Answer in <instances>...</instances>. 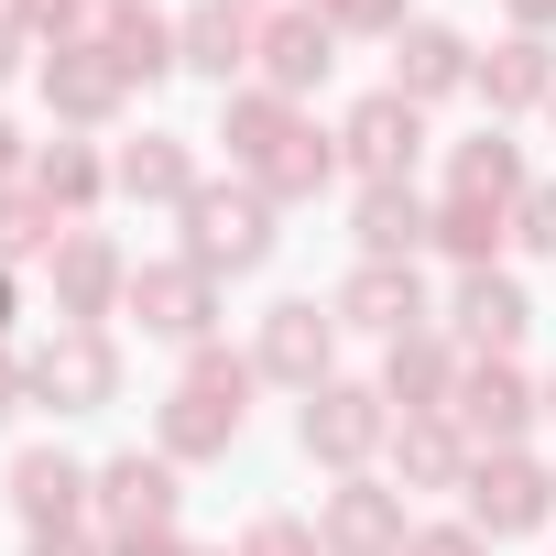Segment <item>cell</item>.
Here are the masks:
<instances>
[{
	"label": "cell",
	"mask_w": 556,
	"mask_h": 556,
	"mask_svg": "<svg viewBox=\"0 0 556 556\" xmlns=\"http://www.w3.org/2000/svg\"><path fill=\"white\" fill-rule=\"evenodd\" d=\"M77 491H88V480H77V458H55V447L12 469V502H23L34 523H66V513H77Z\"/></svg>",
	"instance_id": "obj_12"
},
{
	"label": "cell",
	"mask_w": 556,
	"mask_h": 556,
	"mask_svg": "<svg viewBox=\"0 0 556 556\" xmlns=\"http://www.w3.org/2000/svg\"><path fill=\"white\" fill-rule=\"evenodd\" d=\"M458 197H513V142H502V131H480V142L458 153Z\"/></svg>",
	"instance_id": "obj_20"
},
{
	"label": "cell",
	"mask_w": 556,
	"mask_h": 556,
	"mask_svg": "<svg viewBox=\"0 0 556 556\" xmlns=\"http://www.w3.org/2000/svg\"><path fill=\"white\" fill-rule=\"evenodd\" d=\"M437 382H447V361H437L426 339H404V350H393V393H437Z\"/></svg>",
	"instance_id": "obj_23"
},
{
	"label": "cell",
	"mask_w": 556,
	"mask_h": 556,
	"mask_svg": "<svg viewBox=\"0 0 556 556\" xmlns=\"http://www.w3.org/2000/svg\"><path fill=\"white\" fill-rule=\"evenodd\" d=\"M458 404H469V426H491V437H513V426H523V382H513V371H469V382H458Z\"/></svg>",
	"instance_id": "obj_18"
},
{
	"label": "cell",
	"mask_w": 556,
	"mask_h": 556,
	"mask_svg": "<svg viewBox=\"0 0 556 556\" xmlns=\"http://www.w3.org/2000/svg\"><path fill=\"white\" fill-rule=\"evenodd\" d=\"M0 415H12V371H0Z\"/></svg>",
	"instance_id": "obj_35"
},
{
	"label": "cell",
	"mask_w": 556,
	"mask_h": 556,
	"mask_svg": "<svg viewBox=\"0 0 556 556\" xmlns=\"http://www.w3.org/2000/svg\"><path fill=\"white\" fill-rule=\"evenodd\" d=\"M437 240L480 262V251H491V197H447V218H437Z\"/></svg>",
	"instance_id": "obj_22"
},
{
	"label": "cell",
	"mask_w": 556,
	"mask_h": 556,
	"mask_svg": "<svg viewBox=\"0 0 556 556\" xmlns=\"http://www.w3.org/2000/svg\"><path fill=\"white\" fill-rule=\"evenodd\" d=\"M339 12H350V23H382V12H393V0H339Z\"/></svg>",
	"instance_id": "obj_31"
},
{
	"label": "cell",
	"mask_w": 556,
	"mask_h": 556,
	"mask_svg": "<svg viewBox=\"0 0 556 556\" xmlns=\"http://www.w3.org/2000/svg\"><path fill=\"white\" fill-rule=\"evenodd\" d=\"M186 218H197V273H251L262 251H273V218H262V197H186Z\"/></svg>",
	"instance_id": "obj_2"
},
{
	"label": "cell",
	"mask_w": 556,
	"mask_h": 556,
	"mask_svg": "<svg viewBox=\"0 0 556 556\" xmlns=\"http://www.w3.org/2000/svg\"><path fill=\"white\" fill-rule=\"evenodd\" d=\"M240 556H306V534H295V523H262V534H251Z\"/></svg>",
	"instance_id": "obj_28"
},
{
	"label": "cell",
	"mask_w": 556,
	"mask_h": 556,
	"mask_svg": "<svg viewBox=\"0 0 556 556\" xmlns=\"http://www.w3.org/2000/svg\"><path fill=\"white\" fill-rule=\"evenodd\" d=\"M99 491H110V513H131V523H164V513H175V469H164V458H110Z\"/></svg>",
	"instance_id": "obj_13"
},
{
	"label": "cell",
	"mask_w": 556,
	"mask_h": 556,
	"mask_svg": "<svg viewBox=\"0 0 556 556\" xmlns=\"http://www.w3.org/2000/svg\"><path fill=\"white\" fill-rule=\"evenodd\" d=\"M34 556H88V545H77V534H45V545H34Z\"/></svg>",
	"instance_id": "obj_32"
},
{
	"label": "cell",
	"mask_w": 556,
	"mask_h": 556,
	"mask_svg": "<svg viewBox=\"0 0 556 556\" xmlns=\"http://www.w3.org/2000/svg\"><path fill=\"white\" fill-rule=\"evenodd\" d=\"M415 142H426V121H415V99H371L361 121H350V153H361V175H404L415 164Z\"/></svg>",
	"instance_id": "obj_3"
},
{
	"label": "cell",
	"mask_w": 556,
	"mask_h": 556,
	"mask_svg": "<svg viewBox=\"0 0 556 556\" xmlns=\"http://www.w3.org/2000/svg\"><path fill=\"white\" fill-rule=\"evenodd\" d=\"M142 328H164V339H197L207 328V273H142Z\"/></svg>",
	"instance_id": "obj_9"
},
{
	"label": "cell",
	"mask_w": 556,
	"mask_h": 556,
	"mask_svg": "<svg viewBox=\"0 0 556 556\" xmlns=\"http://www.w3.org/2000/svg\"><path fill=\"white\" fill-rule=\"evenodd\" d=\"M404 534V513H393V491H371V480H350L339 502H328V545H350V556H382Z\"/></svg>",
	"instance_id": "obj_8"
},
{
	"label": "cell",
	"mask_w": 556,
	"mask_h": 556,
	"mask_svg": "<svg viewBox=\"0 0 556 556\" xmlns=\"http://www.w3.org/2000/svg\"><path fill=\"white\" fill-rule=\"evenodd\" d=\"M339 317H350V328H393V339H404V328L426 317V295H415V273L371 262V273H350V295H339Z\"/></svg>",
	"instance_id": "obj_5"
},
{
	"label": "cell",
	"mask_w": 556,
	"mask_h": 556,
	"mask_svg": "<svg viewBox=\"0 0 556 556\" xmlns=\"http://www.w3.org/2000/svg\"><path fill=\"white\" fill-rule=\"evenodd\" d=\"M523 240H534V251H556V186H534V197H523Z\"/></svg>",
	"instance_id": "obj_26"
},
{
	"label": "cell",
	"mask_w": 556,
	"mask_h": 556,
	"mask_svg": "<svg viewBox=\"0 0 556 556\" xmlns=\"http://www.w3.org/2000/svg\"><path fill=\"white\" fill-rule=\"evenodd\" d=\"M458 328L502 350V339H523V295L502 285V273H469V285H458Z\"/></svg>",
	"instance_id": "obj_14"
},
{
	"label": "cell",
	"mask_w": 556,
	"mask_h": 556,
	"mask_svg": "<svg viewBox=\"0 0 556 556\" xmlns=\"http://www.w3.org/2000/svg\"><path fill=\"white\" fill-rule=\"evenodd\" d=\"M34 240H45V218H34V207H12V197H0V251H34Z\"/></svg>",
	"instance_id": "obj_27"
},
{
	"label": "cell",
	"mask_w": 556,
	"mask_h": 556,
	"mask_svg": "<svg viewBox=\"0 0 556 556\" xmlns=\"http://www.w3.org/2000/svg\"><path fill=\"white\" fill-rule=\"evenodd\" d=\"M240 393H251L240 361H197V382L164 404V447H186V458H197V447H229V437H240Z\"/></svg>",
	"instance_id": "obj_1"
},
{
	"label": "cell",
	"mask_w": 556,
	"mask_h": 556,
	"mask_svg": "<svg viewBox=\"0 0 556 556\" xmlns=\"http://www.w3.org/2000/svg\"><path fill=\"white\" fill-rule=\"evenodd\" d=\"M437 88H458V34L415 23L404 34V66H393V99H437Z\"/></svg>",
	"instance_id": "obj_10"
},
{
	"label": "cell",
	"mask_w": 556,
	"mask_h": 556,
	"mask_svg": "<svg viewBox=\"0 0 556 556\" xmlns=\"http://www.w3.org/2000/svg\"><path fill=\"white\" fill-rule=\"evenodd\" d=\"M0 175H12V131H0Z\"/></svg>",
	"instance_id": "obj_34"
},
{
	"label": "cell",
	"mask_w": 556,
	"mask_h": 556,
	"mask_svg": "<svg viewBox=\"0 0 556 556\" xmlns=\"http://www.w3.org/2000/svg\"><path fill=\"white\" fill-rule=\"evenodd\" d=\"M88 186H99L88 153H45V197H88Z\"/></svg>",
	"instance_id": "obj_24"
},
{
	"label": "cell",
	"mask_w": 556,
	"mask_h": 556,
	"mask_svg": "<svg viewBox=\"0 0 556 556\" xmlns=\"http://www.w3.org/2000/svg\"><path fill=\"white\" fill-rule=\"evenodd\" d=\"M426 556H480V545L469 534H426Z\"/></svg>",
	"instance_id": "obj_30"
},
{
	"label": "cell",
	"mask_w": 556,
	"mask_h": 556,
	"mask_svg": "<svg viewBox=\"0 0 556 556\" xmlns=\"http://www.w3.org/2000/svg\"><path fill=\"white\" fill-rule=\"evenodd\" d=\"M121 186H131V197H186V153H175V142H131V153H121Z\"/></svg>",
	"instance_id": "obj_19"
},
{
	"label": "cell",
	"mask_w": 556,
	"mask_h": 556,
	"mask_svg": "<svg viewBox=\"0 0 556 556\" xmlns=\"http://www.w3.org/2000/svg\"><path fill=\"white\" fill-rule=\"evenodd\" d=\"M469 513H480V534H523V523L545 513V480H534L523 458H491V469L469 480Z\"/></svg>",
	"instance_id": "obj_4"
},
{
	"label": "cell",
	"mask_w": 556,
	"mask_h": 556,
	"mask_svg": "<svg viewBox=\"0 0 556 556\" xmlns=\"http://www.w3.org/2000/svg\"><path fill=\"white\" fill-rule=\"evenodd\" d=\"M251 55V34H240V12H197L186 23V66H207V77H229Z\"/></svg>",
	"instance_id": "obj_17"
},
{
	"label": "cell",
	"mask_w": 556,
	"mask_h": 556,
	"mask_svg": "<svg viewBox=\"0 0 556 556\" xmlns=\"http://www.w3.org/2000/svg\"><path fill=\"white\" fill-rule=\"evenodd\" d=\"M415 240H426V207H415L404 186H371V197H361V251L393 262V251H415Z\"/></svg>",
	"instance_id": "obj_11"
},
{
	"label": "cell",
	"mask_w": 556,
	"mask_h": 556,
	"mask_svg": "<svg viewBox=\"0 0 556 556\" xmlns=\"http://www.w3.org/2000/svg\"><path fill=\"white\" fill-rule=\"evenodd\" d=\"M404 458H415V469H426V480H447V458H458V447H447V437H437V426H415V437H404Z\"/></svg>",
	"instance_id": "obj_25"
},
{
	"label": "cell",
	"mask_w": 556,
	"mask_h": 556,
	"mask_svg": "<svg viewBox=\"0 0 556 556\" xmlns=\"http://www.w3.org/2000/svg\"><path fill=\"white\" fill-rule=\"evenodd\" d=\"M262 361L285 371V382H306V393H317V371H328V317H317V306H273Z\"/></svg>",
	"instance_id": "obj_6"
},
{
	"label": "cell",
	"mask_w": 556,
	"mask_h": 556,
	"mask_svg": "<svg viewBox=\"0 0 556 556\" xmlns=\"http://www.w3.org/2000/svg\"><path fill=\"white\" fill-rule=\"evenodd\" d=\"M513 12H523V23H545V12H556V0H513Z\"/></svg>",
	"instance_id": "obj_33"
},
{
	"label": "cell",
	"mask_w": 556,
	"mask_h": 556,
	"mask_svg": "<svg viewBox=\"0 0 556 556\" xmlns=\"http://www.w3.org/2000/svg\"><path fill=\"white\" fill-rule=\"evenodd\" d=\"M371 437H382L371 393H306V447H317V458H361Z\"/></svg>",
	"instance_id": "obj_7"
},
{
	"label": "cell",
	"mask_w": 556,
	"mask_h": 556,
	"mask_svg": "<svg viewBox=\"0 0 556 556\" xmlns=\"http://www.w3.org/2000/svg\"><path fill=\"white\" fill-rule=\"evenodd\" d=\"M262 66H273V88H317L328 77V23H273Z\"/></svg>",
	"instance_id": "obj_15"
},
{
	"label": "cell",
	"mask_w": 556,
	"mask_h": 556,
	"mask_svg": "<svg viewBox=\"0 0 556 556\" xmlns=\"http://www.w3.org/2000/svg\"><path fill=\"white\" fill-rule=\"evenodd\" d=\"M480 88H491V99H534V88H545V45H502Z\"/></svg>",
	"instance_id": "obj_21"
},
{
	"label": "cell",
	"mask_w": 556,
	"mask_h": 556,
	"mask_svg": "<svg viewBox=\"0 0 556 556\" xmlns=\"http://www.w3.org/2000/svg\"><path fill=\"white\" fill-rule=\"evenodd\" d=\"M45 393H66V404H99L110 393V350L99 339H66V350H45V371H34Z\"/></svg>",
	"instance_id": "obj_16"
},
{
	"label": "cell",
	"mask_w": 556,
	"mask_h": 556,
	"mask_svg": "<svg viewBox=\"0 0 556 556\" xmlns=\"http://www.w3.org/2000/svg\"><path fill=\"white\" fill-rule=\"evenodd\" d=\"M121 556H175V534H164V523H153V534H131V545H121Z\"/></svg>",
	"instance_id": "obj_29"
}]
</instances>
